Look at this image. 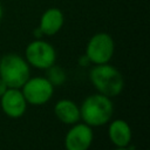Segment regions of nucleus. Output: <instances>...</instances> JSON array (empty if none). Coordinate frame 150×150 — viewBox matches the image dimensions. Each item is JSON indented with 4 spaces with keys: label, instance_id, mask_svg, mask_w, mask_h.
I'll return each instance as SVG.
<instances>
[{
    "label": "nucleus",
    "instance_id": "nucleus-1",
    "mask_svg": "<svg viewBox=\"0 0 150 150\" xmlns=\"http://www.w3.org/2000/svg\"><path fill=\"white\" fill-rule=\"evenodd\" d=\"M114 105L110 97L102 94L88 96L80 107V117L89 127H101L110 122Z\"/></svg>",
    "mask_w": 150,
    "mask_h": 150
},
{
    "label": "nucleus",
    "instance_id": "nucleus-2",
    "mask_svg": "<svg viewBox=\"0 0 150 150\" xmlns=\"http://www.w3.org/2000/svg\"><path fill=\"white\" fill-rule=\"evenodd\" d=\"M89 79L97 91L108 97L118 96L124 88L121 71L109 63L96 64L89 71Z\"/></svg>",
    "mask_w": 150,
    "mask_h": 150
},
{
    "label": "nucleus",
    "instance_id": "nucleus-3",
    "mask_svg": "<svg viewBox=\"0 0 150 150\" xmlns=\"http://www.w3.org/2000/svg\"><path fill=\"white\" fill-rule=\"evenodd\" d=\"M30 77L27 61L18 54H6L0 59V79L8 88H21Z\"/></svg>",
    "mask_w": 150,
    "mask_h": 150
},
{
    "label": "nucleus",
    "instance_id": "nucleus-4",
    "mask_svg": "<svg viewBox=\"0 0 150 150\" xmlns=\"http://www.w3.org/2000/svg\"><path fill=\"white\" fill-rule=\"evenodd\" d=\"M115 50V42L108 33H97L90 38L87 43L86 55L90 63L103 64L108 63Z\"/></svg>",
    "mask_w": 150,
    "mask_h": 150
},
{
    "label": "nucleus",
    "instance_id": "nucleus-5",
    "mask_svg": "<svg viewBox=\"0 0 150 150\" xmlns=\"http://www.w3.org/2000/svg\"><path fill=\"white\" fill-rule=\"evenodd\" d=\"M25 55L27 63L38 69H47L54 64L56 60V52L54 47L40 39L32 41L26 47Z\"/></svg>",
    "mask_w": 150,
    "mask_h": 150
},
{
    "label": "nucleus",
    "instance_id": "nucleus-6",
    "mask_svg": "<svg viewBox=\"0 0 150 150\" xmlns=\"http://www.w3.org/2000/svg\"><path fill=\"white\" fill-rule=\"evenodd\" d=\"M27 103L32 105H42L47 103L54 93V86L47 77H29L20 88Z\"/></svg>",
    "mask_w": 150,
    "mask_h": 150
},
{
    "label": "nucleus",
    "instance_id": "nucleus-7",
    "mask_svg": "<svg viewBox=\"0 0 150 150\" xmlns=\"http://www.w3.org/2000/svg\"><path fill=\"white\" fill-rule=\"evenodd\" d=\"M94 134L91 127L86 123H75L64 137L66 150H88L93 143Z\"/></svg>",
    "mask_w": 150,
    "mask_h": 150
},
{
    "label": "nucleus",
    "instance_id": "nucleus-8",
    "mask_svg": "<svg viewBox=\"0 0 150 150\" xmlns=\"http://www.w3.org/2000/svg\"><path fill=\"white\" fill-rule=\"evenodd\" d=\"M27 101L19 88H8L0 97V105L5 115L11 118L21 117L27 109Z\"/></svg>",
    "mask_w": 150,
    "mask_h": 150
},
{
    "label": "nucleus",
    "instance_id": "nucleus-9",
    "mask_svg": "<svg viewBox=\"0 0 150 150\" xmlns=\"http://www.w3.org/2000/svg\"><path fill=\"white\" fill-rule=\"evenodd\" d=\"M108 136L111 143L116 148H125L129 145L132 132L129 123L124 120L117 118L109 123L108 128Z\"/></svg>",
    "mask_w": 150,
    "mask_h": 150
},
{
    "label": "nucleus",
    "instance_id": "nucleus-10",
    "mask_svg": "<svg viewBox=\"0 0 150 150\" xmlns=\"http://www.w3.org/2000/svg\"><path fill=\"white\" fill-rule=\"evenodd\" d=\"M63 22H64L63 13L59 8L52 7L45 11L43 14L41 15L39 29L42 32L43 35L52 36L55 35L62 28Z\"/></svg>",
    "mask_w": 150,
    "mask_h": 150
},
{
    "label": "nucleus",
    "instance_id": "nucleus-11",
    "mask_svg": "<svg viewBox=\"0 0 150 150\" xmlns=\"http://www.w3.org/2000/svg\"><path fill=\"white\" fill-rule=\"evenodd\" d=\"M55 116L64 124H75L79 122L80 117V108L71 100H60L56 102L54 107Z\"/></svg>",
    "mask_w": 150,
    "mask_h": 150
},
{
    "label": "nucleus",
    "instance_id": "nucleus-12",
    "mask_svg": "<svg viewBox=\"0 0 150 150\" xmlns=\"http://www.w3.org/2000/svg\"><path fill=\"white\" fill-rule=\"evenodd\" d=\"M47 70V80L55 87V86H61L64 83L67 76H66V71L60 67L56 66L55 63L52 64L49 68L46 69Z\"/></svg>",
    "mask_w": 150,
    "mask_h": 150
},
{
    "label": "nucleus",
    "instance_id": "nucleus-13",
    "mask_svg": "<svg viewBox=\"0 0 150 150\" xmlns=\"http://www.w3.org/2000/svg\"><path fill=\"white\" fill-rule=\"evenodd\" d=\"M89 63H90V61H89V59H88L87 55H82V56L79 59V64H80L81 67H86V66H88Z\"/></svg>",
    "mask_w": 150,
    "mask_h": 150
},
{
    "label": "nucleus",
    "instance_id": "nucleus-14",
    "mask_svg": "<svg viewBox=\"0 0 150 150\" xmlns=\"http://www.w3.org/2000/svg\"><path fill=\"white\" fill-rule=\"evenodd\" d=\"M8 89V87H7V84L5 83V81L2 80V79H0V97L6 93V90Z\"/></svg>",
    "mask_w": 150,
    "mask_h": 150
},
{
    "label": "nucleus",
    "instance_id": "nucleus-15",
    "mask_svg": "<svg viewBox=\"0 0 150 150\" xmlns=\"http://www.w3.org/2000/svg\"><path fill=\"white\" fill-rule=\"evenodd\" d=\"M114 150H130V149H127V146H125V148H116Z\"/></svg>",
    "mask_w": 150,
    "mask_h": 150
},
{
    "label": "nucleus",
    "instance_id": "nucleus-16",
    "mask_svg": "<svg viewBox=\"0 0 150 150\" xmlns=\"http://www.w3.org/2000/svg\"><path fill=\"white\" fill-rule=\"evenodd\" d=\"M2 18V7H1V4H0V20Z\"/></svg>",
    "mask_w": 150,
    "mask_h": 150
}]
</instances>
